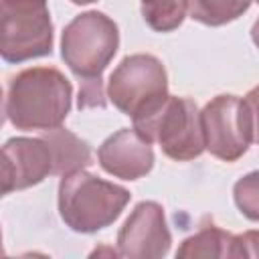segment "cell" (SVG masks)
<instances>
[{
    "instance_id": "cell-1",
    "label": "cell",
    "mask_w": 259,
    "mask_h": 259,
    "mask_svg": "<svg viewBox=\"0 0 259 259\" xmlns=\"http://www.w3.org/2000/svg\"><path fill=\"white\" fill-rule=\"evenodd\" d=\"M71 107V83L51 67L18 73L8 87L6 115L18 130H55Z\"/></svg>"
},
{
    "instance_id": "cell-2",
    "label": "cell",
    "mask_w": 259,
    "mask_h": 259,
    "mask_svg": "<svg viewBox=\"0 0 259 259\" xmlns=\"http://www.w3.org/2000/svg\"><path fill=\"white\" fill-rule=\"evenodd\" d=\"M130 202V192L83 170L65 174L59 186V210L77 233H95L111 225Z\"/></svg>"
},
{
    "instance_id": "cell-3",
    "label": "cell",
    "mask_w": 259,
    "mask_h": 259,
    "mask_svg": "<svg viewBox=\"0 0 259 259\" xmlns=\"http://www.w3.org/2000/svg\"><path fill=\"white\" fill-rule=\"evenodd\" d=\"M134 130L150 144L158 142L164 154L174 160H192L204 150L200 113L186 97L168 95L156 111L134 119Z\"/></svg>"
},
{
    "instance_id": "cell-4",
    "label": "cell",
    "mask_w": 259,
    "mask_h": 259,
    "mask_svg": "<svg viewBox=\"0 0 259 259\" xmlns=\"http://www.w3.org/2000/svg\"><path fill=\"white\" fill-rule=\"evenodd\" d=\"M119 34L111 18L101 12H85L73 18L61 40V53L69 69L81 79H99L117 51Z\"/></svg>"
},
{
    "instance_id": "cell-5",
    "label": "cell",
    "mask_w": 259,
    "mask_h": 259,
    "mask_svg": "<svg viewBox=\"0 0 259 259\" xmlns=\"http://www.w3.org/2000/svg\"><path fill=\"white\" fill-rule=\"evenodd\" d=\"M107 91L119 111L140 119L168 99L164 65L152 55L125 57L111 73Z\"/></svg>"
},
{
    "instance_id": "cell-6",
    "label": "cell",
    "mask_w": 259,
    "mask_h": 259,
    "mask_svg": "<svg viewBox=\"0 0 259 259\" xmlns=\"http://www.w3.org/2000/svg\"><path fill=\"white\" fill-rule=\"evenodd\" d=\"M2 57L10 63L51 53L53 24L47 0H2Z\"/></svg>"
},
{
    "instance_id": "cell-7",
    "label": "cell",
    "mask_w": 259,
    "mask_h": 259,
    "mask_svg": "<svg viewBox=\"0 0 259 259\" xmlns=\"http://www.w3.org/2000/svg\"><path fill=\"white\" fill-rule=\"evenodd\" d=\"M202 132H204V148L225 160L235 162L247 152L251 144L241 99L235 95H219L200 113Z\"/></svg>"
},
{
    "instance_id": "cell-8",
    "label": "cell",
    "mask_w": 259,
    "mask_h": 259,
    "mask_svg": "<svg viewBox=\"0 0 259 259\" xmlns=\"http://www.w3.org/2000/svg\"><path fill=\"white\" fill-rule=\"evenodd\" d=\"M119 255L130 259L162 257L170 249L164 210L156 202H140L117 235Z\"/></svg>"
},
{
    "instance_id": "cell-9",
    "label": "cell",
    "mask_w": 259,
    "mask_h": 259,
    "mask_svg": "<svg viewBox=\"0 0 259 259\" xmlns=\"http://www.w3.org/2000/svg\"><path fill=\"white\" fill-rule=\"evenodd\" d=\"M53 172V154L45 138H14L2 148V194L38 184Z\"/></svg>"
},
{
    "instance_id": "cell-10",
    "label": "cell",
    "mask_w": 259,
    "mask_h": 259,
    "mask_svg": "<svg viewBox=\"0 0 259 259\" xmlns=\"http://www.w3.org/2000/svg\"><path fill=\"white\" fill-rule=\"evenodd\" d=\"M97 156L105 172L123 180H136L148 174L154 164L150 142L136 130H119L117 134L107 138L101 144Z\"/></svg>"
},
{
    "instance_id": "cell-11",
    "label": "cell",
    "mask_w": 259,
    "mask_h": 259,
    "mask_svg": "<svg viewBox=\"0 0 259 259\" xmlns=\"http://www.w3.org/2000/svg\"><path fill=\"white\" fill-rule=\"evenodd\" d=\"M45 142L51 148L53 154V172L55 174H71L75 170H83L91 162V150L89 146L79 140L75 134L55 127L47 130Z\"/></svg>"
},
{
    "instance_id": "cell-12",
    "label": "cell",
    "mask_w": 259,
    "mask_h": 259,
    "mask_svg": "<svg viewBox=\"0 0 259 259\" xmlns=\"http://www.w3.org/2000/svg\"><path fill=\"white\" fill-rule=\"evenodd\" d=\"M178 257H241L239 237L225 233L217 227H204L196 235L188 237L176 253Z\"/></svg>"
},
{
    "instance_id": "cell-13",
    "label": "cell",
    "mask_w": 259,
    "mask_h": 259,
    "mask_svg": "<svg viewBox=\"0 0 259 259\" xmlns=\"http://www.w3.org/2000/svg\"><path fill=\"white\" fill-rule=\"evenodd\" d=\"M253 0H188L190 16L202 24L219 26L241 16Z\"/></svg>"
},
{
    "instance_id": "cell-14",
    "label": "cell",
    "mask_w": 259,
    "mask_h": 259,
    "mask_svg": "<svg viewBox=\"0 0 259 259\" xmlns=\"http://www.w3.org/2000/svg\"><path fill=\"white\" fill-rule=\"evenodd\" d=\"M186 0H142L144 20L160 32L174 30L186 16Z\"/></svg>"
},
{
    "instance_id": "cell-15",
    "label": "cell",
    "mask_w": 259,
    "mask_h": 259,
    "mask_svg": "<svg viewBox=\"0 0 259 259\" xmlns=\"http://www.w3.org/2000/svg\"><path fill=\"white\" fill-rule=\"evenodd\" d=\"M233 194H235V202L239 210L247 219L259 221V172H251L243 176L235 184Z\"/></svg>"
},
{
    "instance_id": "cell-16",
    "label": "cell",
    "mask_w": 259,
    "mask_h": 259,
    "mask_svg": "<svg viewBox=\"0 0 259 259\" xmlns=\"http://www.w3.org/2000/svg\"><path fill=\"white\" fill-rule=\"evenodd\" d=\"M241 107H243V115H245L249 138H251V142L259 144V85L253 87L241 99Z\"/></svg>"
},
{
    "instance_id": "cell-17",
    "label": "cell",
    "mask_w": 259,
    "mask_h": 259,
    "mask_svg": "<svg viewBox=\"0 0 259 259\" xmlns=\"http://www.w3.org/2000/svg\"><path fill=\"white\" fill-rule=\"evenodd\" d=\"M103 89H101V77L99 79H83L81 91H79V107H103Z\"/></svg>"
},
{
    "instance_id": "cell-18",
    "label": "cell",
    "mask_w": 259,
    "mask_h": 259,
    "mask_svg": "<svg viewBox=\"0 0 259 259\" xmlns=\"http://www.w3.org/2000/svg\"><path fill=\"white\" fill-rule=\"evenodd\" d=\"M241 257H259V231H247L239 235Z\"/></svg>"
},
{
    "instance_id": "cell-19",
    "label": "cell",
    "mask_w": 259,
    "mask_h": 259,
    "mask_svg": "<svg viewBox=\"0 0 259 259\" xmlns=\"http://www.w3.org/2000/svg\"><path fill=\"white\" fill-rule=\"evenodd\" d=\"M251 36H253V42L259 47V18H257V22H255L253 28H251Z\"/></svg>"
},
{
    "instance_id": "cell-20",
    "label": "cell",
    "mask_w": 259,
    "mask_h": 259,
    "mask_svg": "<svg viewBox=\"0 0 259 259\" xmlns=\"http://www.w3.org/2000/svg\"><path fill=\"white\" fill-rule=\"evenodd\" d=\"M71 2H75V4H89V2H95V0H71Z\"/></svg>"
},
{
    "instance_id": "cell-21",
    "label": "cell",
    "mask_w": 259,
    "mask_h": 259,
    "mask_svg": "<svg viewBox=\"0 0 259 259\" xmlns=\"http://www.w3.org/2000/svg\"><path fill=\"white\" fill-rule=\"evenodd\" d=\"M257 2H259V0H257Z\"/></svg>"
}]
</instances>
